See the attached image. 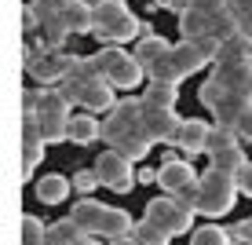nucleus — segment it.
<instances>
[{
    "mask_svg": "<svg viewBox=\"0 0 252 245\" xmlns=\"http://www.w3.org/2000/svg\"><path fill=\"white\" fill-rule=\"evenodd\" d=\"M102 139L110 150H121L132 161H143L154 146V136L143 125V99H117V106L102 121Z\"/></svg>",
    "mask_w": 252,
    "mask_h": 245,
    "instance_id": "1",
    "label": "nucleus"
},
{
    "mask_svg": "<svg viewBox=\"0 0 252 245\" xmlns=\"http://www.w3.org/2000/svg\"><path fill=\"white\" fill-rule=\"evenodd\" d=\"M69 220L81 227L84 234H92V238H106V242L128 238V234L135 231V220L125 212V209L102 205V201H95V198H81L73 209H69Z\"/></svg>",
    "mask_w": 252,
    "mask_h": 245,
    "instance_id": "2",
    "label": "nucleus"
},
{
    "mask_svg": "<svg viewBox=\"0 0 252 245\" xmlns=\"http://www.w3.org/2000/svg\"><path fill=\"white\" fill-rule=\"evenodd\" d=\"M238 179L230 172H220V169H205L201 179H197V212L208 216V220H220L234 209L238 201Z\"/></svg>",
    "mask_w": 252,
    "mask_h": 245,
    "instance_id": "3",
    "label": "nucleus"
},
{
    "mask_svg": "<svg viewBox=\"0 0 252 245\" xmlns=\"http://www.w3.org/2000/svg\"><path fill=\"white\" fill-rule=\"evenodd\" d=\"M143 33V22L139 15H132L128 4H114V0H99L95 4V37L102 44H128Z\"/></svg>",
    "mask_w": 252,
    "mask_h": 245,
    "instance_id": "4",
    "label": "nucleus"
},
{
    "mask_svg": "<svg viewBox=\"0 0 252 245\" xmlns=\"http://www.w3.org/2000/svg\"><path fill=\"white\" fill-rule=\"evenodd\" d=\"M92 63H95V70L102 73V81H106L114 92H132L135 84H143V77H146V70L139 66V59L128 55V51L117 48V44L99 48L92 55Z\"/></svg>",
    "mask_w": 252,
    "mask_h": 245,
    "instance_id": "5",
    "label": "nucleus"
},
{
    "mask_svg": "<svg viewBox=\"0 0 252 245\" xmlns=\"http://www.w3.org/2000/svg\"><path fill=\"white\" fill-rule=\"evenodd\" d=\"M69 106H73V103H69L59 88H40L37 121H40L44 143H66L69 139Z\"/></svg>",
    "mask_w": 252,
    "mask_h": 245,
    "instance_id": "6",
    "label": "nucleus"
},
{
    "mask_svg": "<svg viewBox=\"0 0 252 245\" xmlns=\"http://www.w3.org/2000/svg\"><path fill=\"white\" fill-rule=\"evenodd\" d=\"M59 92L66 95L69 103H73V106H84V110H114L117 106V99H114V88H110L106 81H102V77H95V81H73V77H66L63 84H59Z\"/></svg>",
    "mask_w": 252,
    "mask_h": 245,
    "instance_id": "7",
    "label": "nucleus"
},
{
    "mask_svg": "<svg viewBox=\"0 0 252 245\" xmlns=\"http://www.w3.org/2000/svg\"><path fill=\"white\" fill-rule=\"evenodd\" d=\"M194 209H187L179 198H172V194H161V198H154L150 205H146V216L143 220H150V223H158L161 231H168L172 238L176 234H187L190 227H194Z\"/></svg>",
    "mask_w": 252,
    "mask_h": 245,
    "instance_id": "8",
    "label": "nucleus"
},
{
    "mask_svg": "<svg viewBox=\"0 0 252 245\" xmlns=\"http://www.w3.org/2000/svg\"><path fill=\"white\" fill-rule=\"evenodd\" d=\"M132 157H125L121 150H102L99 157H95V165L92 169L99 172V183L102 187H110V190H117V194H128V190L135 187V169H132Z\"/></svg>",
    "mask_w": 252,
    "mask_h": 245,
    "instance_id": "9",
    "label": "nucleus"
},
{
    "mask_svg": "<svg viewBox=\"0 0 252 245\" xmlns=\"http://www.w3.org/2000/svg\"><path fill=\"white\" fill-rule=\"evenodd\" d=\"M201 176L194 172V161H187V157L179 154H168L161 157L158 165V187L164 190V194H179V190H187L190 183H197Z\"/></svg>",
    "mask_w": 252,
    "mask_h": 245,
    "instance_id": "10",
    "label": "nucleus"
},
{
    "mask_svg": "<svg viewBox=\"0 0 252 245\" xmlns=\"http://www.w3.org/2000/svg\"><path fill=\"white\" fill-rule=\"evenodd\" d=\"M143 99V95H139ZM143 125L154 136V143H176V132L183 125V117L176 113V106H154L143 99Z\"/></svg>",
    "mask_w": 252,
    "mask_h": 245,
    "instance_id": "11",
    "label": "nucleus"
},
{
    "mask_svg": "<svg viewBox=\"0 0 252 245\" xmlns=\"http://www.w3.org/2000/svg\"><path fill=\"white\" fill-rule=\"evenodd\" d=\"M69 66H73V55H66V51H40V59L26 70V73H30L33 81H40L44 88H59V84L66 81Z\"/></svg>",
    "mask_w": 252,
    "mask_h": 245,
    "instance_id": "12",
    "label": "nucleus"
},
{
    "mask_svg": "<svg viewBox=\"0 0 252 245\" xmlns=\"http://www.w3.org/2000/svg\"><path fill=\"white\" fill-rule=\"evenodd\" d=\"M212 77L227 92L241 95V99H252V63H216Z\"/></svg>",
    "mask_w": 252,
    "mask_h": 245,
    "instance_id": "13",
    "label": "nucleus"
},
{
    "mask_svg": "<svg viewBox=\"0 0 252 245\" xmlns=\"http://www.w3.org/2000/svg\"><path fill=\"white\" fill-rule=\"evenodd\" d=\"M212 128H216V125H208V121H201V117H187L183 125H179V132H176V146H179L187 157H190V154H205Z\"/></svg>",
    "mask_w": 252,
    "mask_h": 245,
    "instance_id": "14",
    "label": "nucleus"
},
{
    "mask_svg": "<svg viewBox=\"0 0 252 245\" xmlns=\"http://www.w3.org/2000/svg\"><path fill=\"white\" fill-rule=\"evenodd\" d=\"M69 190H73V179L59 176V172H48V176H40V183L33 187V194L44 201V205H59V201L69 198Z\"/></svg>",
    "mask_w": 252,
    "mask_h": 245,
    "instance_id": "15",
    "label": "nucleus"
},
{
    "mask_svg": "<svg viewBox=\"0 0 252 245\" xmlns=\"http://www.w3.org/2000/svg\"><path fill=\"white\" fill-rule=\"evenodd\" d=\"M179 33H183V40H201V37H212V15L187 7V11L179 15Z\"/></svg>",
    "mask_w": 252,
    "mask_h": 245,
    "instance_id": "16",
    "label": "nucleus"
},
{
    "mask_svg": "<svg viewBox=\"0 0 252 245\" xmlns=\"http://www.w3.org/2000/svg\"><path fill=\"white\" fill-rule=\"evenodd\" d=\"M95 139H102V125L92 117V113H77V117H69V143L77 146H88Z\"/></svg>",
    "mask_w": 252,
    "mask_h": 245,
    "instance_id": "17",
    "label": "nucleus"
},
{
    "mask_svg": "<svg viewBox=\"0 0 252 245\" xmlns=\"http://www.w3.org/2000/svg\"><path fill=\"white\" fill-rule=\"evenodd\" d=\"M168 48H172V44H168L164 37H158V33H146V37L135 44V51H132V55L139 59V66H143V70H150L154 63H158V59H164V55H168Z\"/></svg>",
    "mask_w": 252,
    "mask_h": 245,
    "instance_id": "18",
    "label": "nucleus"
},
{
    "mask_svg": "<svg viewBox=\"0 0 252 245\" xmlns=\"http://www.w3.org/2000/svg\"><path fill=\"white\" fill-rule=\"evenodd\" d=\"M245 146H227V150H216V154H208V169H220V172H230V176H238L241 169H245Z\"/></svg>",
    "mask_w": 252,
    "mask_h": 245,
    "instance_id": "19",
    "label": "nucleus"
},
{
    "mask_svg": "<svg viewBox=\"0 0 252 245\" xmlns=\"http://www.w3.org/2000/svg\"><path fill=\"white\" fill-rule=\"evenodd\" d=\"M66 26L69 33H95V4H84V0H77L73 7H66Z\"/></svg>",
    "mask_w": 252,
    "mask_h": 245,
    "instance_id": "20",
    "label": "nucleus"
},
{
    "mask_svg": "<svg viewBox=\"0 0 252 245\" xmlns=\"http://www.w3.org/2000/svg\"><path fill=\"white\" fill-rule=\"evenodd\" d=\"M220 63H252V40L249 37H230L223 40V51H220Z\"/></svg>",
    "mask_w": 252,
    "mask_h": 245,
    "instance_id": "21",
    "label": "nucleus"
},
{
    "mask_svg": "<svg viewBox=\"0 0 252 245\" xmlns=\"http://www.w3.org/2000/svg\"><path fill=\"white\" fill-rule=\"evenodd\" d=\"M143 99L154 103V106H176V103H179V88H176V84L150 81V84H146V92H143Z\"/></svg>",
    "mask_w": 252,
    "mask_h": 245,
    "instance_id": "22",
    "label": "nucleus"
},
{
    "mask_svg": "<svg viewBox=\"0 0 252 245\" xmlns=\"http://www.w3.org/2000/svg\"><path fill=\"white\" fill-rule=\"evenodd\" d=\"M190 245H230V234L220 223H205L190 234Z\"/></svg>",
    "mask_w": 252,
    "mask_h": 245,
    "instance_id": "23",
    "label": "nucleus"
},
{
    "mask_svg": "<svg viewBox=\"0 0 252 245\" xmlns=\"http://www.w3.org/2000/svg\"><path fill=\"white\" fill-rule=\"evenodd\" d=\"M132 234L139 238V245H168V242H172V234H168V231H161V227H158V223H150V220H139Z\"/></svg>",
    "mask_w": 252,
    "mask_h": 245,
    "instance_id": "24",
    "label": "nucleus"
},
{
    "mask_svg": "<svg viewBox=\"0 0 252 245\" xmlns=\"http://www.w3.org/2000/svg\"><path fill=\"white\" fill-rule=\"evenodd\" d=\"M22 245H48V227L33 212L22 216Z\"/></svg>",
    "mask_w": 252,
    "mask_h": 245,
    "instance_id": "25",
    "label": "nucleus"
},
{
    "mask_svg": "<svg viewBox=\"0 0 252 245\" xmlns=\"http://www.w3.org/2000/svg\"><path fill=\"white\" fill-rule=\"evenodd\" d=\"M238 143H241V139H238V132H234V128H220V125H216L212 136H208V150H205V154L227 150V146H238Z\"/></svg>",
    "mask_w": 252,
    "mask_h": 245,
    "instance_id": "26",
    "label": "nucleus"
},
{
    "mask_svg": "<svg viewBox=\"0 0 252 245\" xmlns=\"http://www.w3.org/2000/svg\"><path fill=\"white\" fill-rule=\"evenodd\" d=\"M44 146L48 143H22V179H30L37 161H44Z\"/></svg>",
    "mask_w": 252,
    "mask_h": 245,
    "instance_id": "27",
    "label": "nucleus"
},
{
    "mask_svg": "<svg viewBox=\"0 0 252 245\" xmlns=\"http://www.w3.org/2000/svg\"><path fill=\"white\" fill-rule=\"evenodd\" d=\"M69 179H73V190H77V194H84V198H88L92 190L102 187V183H99V172H95V169H81V172H73Z\"/></svg>",
    "mask_w": 252,
    "mask_h": 245,
    "instance_id": "28",
    "label": "nucleus"
},
{
    "mask_svg": "<svg viewBox=\"0 0 252 245\" xmlns=\"http://www.w3.org/2000/svg\"><path fill=\"white\" fill-rule=\"evenodd\" d=\"M37 30H40V15L33 11V4H26L22 7V33H26V40H30Z\"/></svg>",
    "mask_w": 252,
    "mask_h": 245,
    "instance_id": "29",
    "label": "nucleus"
},
{
    "mask_svg": "<svg viewBox=\"0 0 252 245\" xmlns=\"http://www.w3.org/2000/svg\"><path fill=\"white\" fill-rule=\"evenodd\" d=\"M234 132H238V139L241 143H252V106L238 117V125H234Z\"/></svg>",
    "mask_w": 252,
    "mask_h": 245,
    "instance_id": "30",
    "label": "nucleus"
},
{
    "mask_svg": "<svg viewBox=\"0 0 252 245\" xmlns=\"http://www.w3.org/2000/svg\"><path fill=\"white\" fill-rule=\"evenodd\" d=\"M234 179H238V190H241V194L252 198V161H245V169H241Z\"/></svg>",
    "mask_w": 252,
    "mask_h": 245,
    "instance_id": "31",
    "label": "nucleus"
},
{
    "mask_svg": "<svg viewBox=\"0 0 252 245\" xmlns=\"http://www.w3.org/2000/svg\"><path fill=\"white\" fill-rule=\"evenodd\" d=\"M234 19H238V33H241V37H249V40H252V7H249V11H238Z\"/></svg>",
    "mask_w": 252,
    "mask_h": 245,
    "instance_id": "32",
    "label": "nucleus"
},
{
    "mask_svg": "<svg viewBox=\"0 0 252 245\" xmlns=\"http://www.w3.org/2000/svg\"><path fill=\"white\" fill-rule=\"evenodd\" d=\"M234 234H238V242H241V245H252V216L234 227Z\"/></svg>",
    "mask_w": 252,
    "mask_h": 245,
    "instance_id": "33",
    "label": "nucleus"
},
{
    "mask_svg": "<svg viewBox=\"0 0 252 245\" xmlns=\"http://www.w3.org/2000/svg\"><path fill=\"white\" fill-rule=\"evenodd\" d=\"M154 4H158V7H168V11H176V15H183L187 11V0H154Z\"/></svg>",
    "mask_w": 252,
    "mask_h": 245,
    "instance_id": "34",
    "label": "nucleus"
},
{
    "mask_svg": "<svg viewBox=\"0 0 252 245\" xmlns=\"http://www.w3.org/2000/svg\"><path fill=\"white\" fill-rule=\"evenodd\" d=\"M139 179H143V183H158V172L146 169V172H139Z\"/></svg>",
    "mask_w": 252,
    "mask_h": 245,
    "instance_id": "35",
    "label": "nucleus"
},
{
    "mask_svg": "<svg viewBox=\"0 0 252 245\" xmlns=\"http://www.w3.org/2000/svg\"><path fill=\"white\" fill-rule=\"evenodd\" d=\"M110 245H139L135 234H128V238H117V242H110Z\"/></svg>",
    "mask_w": 252,
    "mask_h": 245,
    "instance_id": "36",
    "label": "nucleus"
},
{
    "mask_svg": "<svg viewBox=\"0 0 252 245\" xmlns=\"http://www.w3.org/2000/svg\"><path fill=\"white\" fill-rule=\"evenodd\" d=\"M55 4H59V7H63V11H66V7H73L77 0H55Z\"/></svg>",
    "mask_w": 252,
    "mask_h": 245,
    "instance_id": "37",
    "label": "nucleus"
},
{
    "mask_svg": "<svg viewBox=\"0 0 252 245\" xmlns=\"http://www.w3.org/2000/svg\"><path fill=\"white\" fill-rule=\"evenodd\" d=\"M114 4H128V0H114Z\"/></svg>",
    "mask_w": 252,
    "mask_h": 245,
    "instance_id": "38",
    "label": "nucleus"
},
{
    "mask_svg": "<svg viewBox=\"0 0 252 245\" xmlns=\"http://www.w3.org/2000/svg\"><path fill=\"white\" fill-rule=\"evenodd\" d=\"M187 4H190V0H187Z\"/></svg>",
    "mask_w": 252,
    "mask_h": 245,
    "instance_id": "39",
    "label": "nucleus"
}]
</instances>
